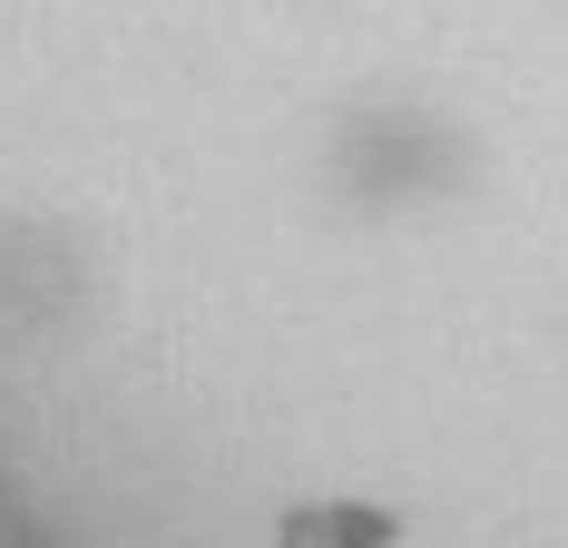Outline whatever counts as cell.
I'll return each mask as SVG.
<instances>
[{"instance_id":"1","label":"cell","mask_w":568,"mask_h":548,"mask_svg":"<svg viewBox=\"0 0 568 548\" xmlns=\"http://www.w3.org/2000/svg\"><path fill=\"white\" fill-rule=\"evenodd\" d=\"M393 509H363V499H314V509H284L275 548H393Z\"/></svg>"}]
</instances>
